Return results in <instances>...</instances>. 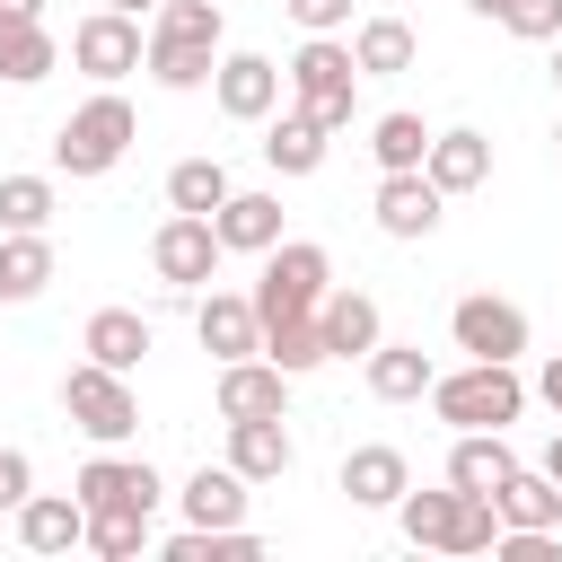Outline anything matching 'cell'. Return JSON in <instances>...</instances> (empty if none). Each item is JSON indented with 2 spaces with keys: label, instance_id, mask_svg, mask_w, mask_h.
Masks as SVG:
<instances>
[{
  "label": "cell",
  "instance_id": "7c38bea8",
  "mask_svg": "<svg viewBox=\"0 0 562 562\" xmlns=\"http://www.w3.org/2000/svg\"><path fill=\"white\" fill-rule=\"evenodd\" d=\"M439 202H448V193H439L422 167H395V176H378V202H369V211H378V228H386V237H404V246H413V237H430V228H439Z\"/></svg>",
  "mask_w": 562,
  "mask_h": 562
},
{
  "label": "cell",
  "instance_id": "f1b7e54d",
  "mask_svg": "<svg viewBox=\"0 0 562 562\" xmlns=\"http://www.w3.org/2000/svg\"><path fill=\"white\" fill-rule=\"evenodd\" d=\"M140 70H149L158 88L193 97V88H211V70H220V44H149V53H140Z\"/></svg>",
  "mask_w": 562,
  "mask_h": 562
},
{
  "label": "cell",
  "instance_id": "83f0119b",
  "mask_svg": "<svg viewBox=\"0 0 562 562\" xmlns=\"http://www.w3.org/2000/svg\"><path fill=\"white\" fill-rule=\"evenodd\" d=\"M53 61H61V44L44 18H0V79L35 88V79H53Z\"/></svg>",
  "mask_w": 562,
  "mask_h": 562
},
{
  "label": "cell",
  "instance_id": "9a60e30c",
  "mask_svg": "<svg viewBox=\"0 0 562 562\" xmlns=\"http://www.w3.org/2000/svg\"><path fill=\"white\" fill-rule=\"evenodd\" d=\"M246 501H255V483H246L237 465H193L184 492H176L184 527H246Z\"/></svg>",
  "mask_w": 562,
  "mask_h": 562
},
{
  "label": "cell",
  "instance_id": "1f68e13d",
  "mask_svg": "<svg viewBox=\"0 0 562 562\" xmlns=\"http://www.w3.org/2000/svg\"><path fill=\"white\" fill-rule=\"evenodd\" d=\"M246 553H263L255 527H176L167 536V562H246Z\"/></svg>",
  "mask_w": 562,
  "mask_h": 562
},
{
  "label": "cell",
  "instance_id": "7dc6e473",
  "mask_svg": "<svg viewBox=\"0 0 562 562\" xmlns=\"http://www.w3.org/2000/svg\"><path fill=\"white\" fill-rule=\"evenodd\" d=\"M553 88H562V35H553Z\"/></svg>",
  "mask_w": 562,
  "mask_h": 562
},
{
  "label": "cell",
  "instance_id": "f6af8a7d",
  "mask_svg": "<svg viewBox=\"0 0 562 562\" xmlns=\"http://www.w3.org/2000/svg\"><path fill=\"white\" fill-rule=\"evenodd\" d=\"M544 474H553V483H562V430H553V448H544Z\"/></svg>",
  "mask_w": 562,
  "mask_h": 562
},
{
  "label": "cell",
  "instance_id": "e575fe53",
  "mask_svg": "<svg viewBox=\"0 0 562 562\" xmlns=\"http://www.w3.org/2000/svg\"><path fill=\"white\" fill-rule=\"evenodd\" d=\"M422 149H430V123L422 114H378L369 123V158L395 176V167H422Z\"/></svg>",
  "mask_w": 562,
  "mask_h": 562
},
{
  "label": "cell",
  "instance_id": "44dd1931",
  "mask_svg": "<svg viewBox=\"0 0 562 562\" xmlns=\"http://www.w3.org/2000/svg\"><path fill=\"white\" fill-rule=\"evenodd\" d=\"M422 176L439 184V193H474L483 176H492V140L483 132H430V149H422Z\"/></svg>",
  "mask_w": 562,
  "mask_h": 562
},
{
  "label": "cell",
  "instance_id": "f35d334b",
  "mask_svg": "<svg viewBox=\"0 0 562 562\" xmlns=\"http://www.w3.org/2000/svg\"><path fill=\"white\" fill-rule=\"evenodd\" d=\"M501 26L518 44H553L562 35V0H501Z\"/></svg>",
  "mask_w": 562,
  "mask_h": 562
},
{
  "label": "cell",
  "instance_id": "ffe728a7",
  "mask_svg": "<svg viewBox=\"0 0 562 562\" xmlns=\"http://www.w3.org/2000/svg\"><path fill=\"white\" fill-rule=\"evenodd\" d=\"M518 474V448H509V430H457V448H448V483L457 492H501Z\"/></svg>",
  "mask_w": 562,
  "mask_h": 562
},
{
  "label": "cell",
  "instance_id": "d6a6232c",
  "mask_svg": "<svg viewBox=\"0 0 562 562\" xmlns=\"http://www.w3.org/2000/svg\"><path fill=\"white\" fill-rule=\"evenodd\" d=\"M448 518H457V483H448V492H413V483H404V501H395V527H404L422 553H439V544H448Z\"/></svg>",
  "mask_w": 562,
  "mask_h": 562
},
{
  "label": "cell",
  "instance_id": "d4e9b609",
  "mask_svg": "<svg viewBox=\"0 0 562 562\" xmlns=\"http://www.w3.org/2000/svg\"><path fill=\"white\" fill-rule=\"evenodd\" d=\"M53 290V237L44 228H0V299H44Z\"/></svg>",
  "mask_w": 562,
  "mask_h": 562
},
{
  "label": "cell",
  "instance_id": "6da1fadb",
  "mask_svg": "<svg viewBox=\"0 0 562 562\" xmlns=\"http://www.w3.org/2000/svg\"><path fill=\"white\" fill-rule=\"evenodd\" d=\"M430 413L448 430H509L527 413V378H518V360H465V369L430 378Z\"/></svg>",
  "mask_w": 562,
  "mask_h": 562
},
{
  "label": "cell",
  "instance_id": "603a6c76",
  "mask_svg": "<svg viewBox=\"0 0 562 562\" xmlns=\"http://www.w3.org/2000/svg\"><path fill=\"white\" fill-rule=\"evenodd\" d=\"M360 378H369V395H378V404H422L439 369H430V351H422V342H378V351L360 360Z\"/></svg>",
  "mask_w": 562,
  "mask_h": 562
},
{
  "label": "cell",
  "instance_id": "2e32d148",
  "mask_svg": "<svg viewBox=\"0 0 562 562\" xmlns=\"http://www.w3.org/2000/svg\"><path fill=\"white\" fill-rule=\"evenodd\" d=\"M18 544H26V553H79V544H88L79 492H26V501H18Z\"/></svg>",
  "mask_w": 562,
  "mask_h": 562
},
{
  "label": "cell",
  "instance_id": "ac0fdd59",
  "mask_svg": "<svg viewBox=\"0 0 562 562\" xmlns=\"http://www.w3.org/2000/svg\"><path fill=\"white\" fill-rule=\"evenodd\" d=\"M404 483H413V465H404V448H386V439H369V448L342 457V501H351V509H395Z\"/></svg>",
  "mask_w": 562,
  "mask_h": 562
},
{
  "label": "cell",
  "instance_id": "cb8c5ba5",
  "mask_svg": "<svg viewBox=\"0 0 562 562\" xmlns=\"http://www.w3.org/2000/svg\"><path fill=\"white\" fill-rule=\"evenodd\" d=\"M290 430H281V413H255V422H228V465L246 474V483H281L290 474Z\"/></svg>",
  "mask_w": 562,
  "mask_h": 562
},
{
  "label": "cell",
  "instance_id": "c3c4849f",
  "mask_svg": "<svg viewBox=\"0 0 562 562\" xmlns=\"http://www.w3.org/2000/svg\"><path fill=\"white\" fill-rule=\"evenodd\" d=\"M553 149H562V123H553Z\"/></svg>",
  "mask_w": 562,
  "mask_h": 562
},
{
  "label": "cell",
  "instance_id": "f546056e",
  "mask_svg": "<svg viewBox=\"0 0 562 562\" xmlns=\"http://www.w3.org/2000/svg\"><path fill=\"white\" fill-rule=\"evenodd\" d=\"M220 202H228V167L220 158H176L167 167V211H202L211 220Z\"/></svg>",
  "mask_w": 562,
  "mask_h": 562
},
{
  "label": "cell",
  "instance_id": "4dcf8cb0",
  "mask_svg": "<svg viewBox=\"0 0 562 562\" xmlns=\"http://www.w3.org/2000/svg\"><path fill=\"white\" fill-rule=\"evenodd\" d=\"M263 360H272L281 378H307V369H325L316 316H272V325H263Z\"/></svg>",
  "mask_w": 562,
  "mask_h": 562
},
{
  "label": "cell",
  "instance_id": "7a4b0ae2",
  "mask_svg": "<svg viewBox=\"0 0 562 562\" xmlns=\"http://www.w3.org/2000/svg\"><path fill=\"white\" fill-rule=\"evenodd\" d=\"M132 140H140V114H132L114 88H97L79 114H61V132H53V167H61V176H105V167H123Z\"/></svg>",
  "mask_w": 562,
  "mask_h": 562
},
{
  "label": "cell",
  "instance_id": "9c48e42d",
  "mask_svg": "<svg viewBox=\"0 0 562 562\" xmlns=\"http://www.w3.org/2000/svg\"><path fill=\"white\" fill-rule=\"evenodd\" d=\"M70 492H79V509H149V518H158V501H167L158 465H149V457H114V448H97Z\"/></svg>",
  "mask_w": 562,
  "mask_h": 562
},
{
  "label": "cell",
  "instance_id": "5bb4252c",
  "mask_svg": "<svg viewBox=\"0 0 562 562\" xmlns=\"http://www.w3.org/2000/svg\"><path fill=\"white\" fill-rule=\"evenodd\" d=\"M220 422H255V413H281L290 404V378L263 360V351H246V360H220Z\"/></svg>",
  "mask_w": 562,
  "mask_h": 562
},
{
  "label": "cell",
  "instance_id": "d6986e66",
  "mask_svg": "<svg viewBox=\"0 0 562 562\" xmlns=\"http://www.w3.org/2000/svg\"><path fill=\"white\" fill-rule=\"evenodd\" d=\"M211 228H220V255H263V246H281V193H237L228 184Z\"/></svg>",
  "mask_w": 562,
  "mask_h": 562
},
{
  "label": "cell",
  "instance_id": "8d00e7d4",
  "mask_svg": "<svg viewBox=\"0 0 562 562\" xmlns=\"http://www.w3.org/2000/svg\"><path fill=\"white\" fill-rule=\"evenodd\" d=\"M0 228H53V176H0Z\"/></svg>",
  "mask_w": 562,
  "mask_h": 562
},
{
  "label": "cell",
  "instance_id": "60d3db41",
  "mask_svg": "<svg viewBox=\"0 0 562 562\" xmlns=\"http://www.w3.org/2000/svg\"><path fill=\"white\" fill-rule=\"evenodd\" d=\"M26 492H35V457H26V448H0V509L18 518V501H26Z\"/></svg>",
  "mask_w": 562,
  "mask_h": 562
},
{
  "label": "cell",
  "instance_id": "5b68a950",
  "mask_svg": "<svg viewBox=\"0 0 562 562\" xmlns=\"http://www.w3.org/2000/svg\"><path fill=\"white\" fill-rule=\"evenodd\" d=\"M61 413H70V430L97 439V448H123V439L140 430V395H132V378L105 369V360H79V369L61 378Z\"/></svg>",
  "mask_w": 562,
  "mask_h": 562
},
{
  "label": "cell",
  "instance_id": "30bf717a",
  "mask_svg": "<svg viewBox=\"0 0 562 562\" xmlns=\"http://www.w3.org/2000/svg\"><path fill=\"white\" fill-rule=\"evenodd\" d=\"M316 342H325V360H369V351L386 342L378 299H369V290H325V299H316Z\"/></svg>",
  "mask_w": 562,
  "mask_h": 562
},
{
  "label": "cell",
  "instance_id": "4fadbf2b",
  "mask_svg": "<svg viewBox=\"0 0 562 562\" xmlns=\"http://www.w3.org/2000/svg\"><path fill=\"white\" fill-rule=\"evenodd\" d=\"M193 334H202L211 360H246V351H263V325H255V299H246V290H211V299H193Z\"/></svg>",
  "mask_w": 562,
  "mask_h": 562
},
{
  "label": "cell",
  "instance_id": "ee69618b",
  "mask_svg": "<svg viewBox=\"0 0 562 562\" xmlns=\"http://www.w3.org/2000/svg\"><path fill=\"white\" fill-rule=\"evenodd\" d=\"M105 9H123V18H149V9H158V0H105Z\"/></svg>",
  "mask_w": 562,
  "mask_h": 562
},
{
  "label": "cell",
  "instance_id": "d590c367",
  "mask_svg": "<svg viewBox=\"0 0 562 562\" xmlns=\"http://www.w3.org/2000/svg\"><path fill=\"white\" fill-rule=\"evenodd\" d=\"M140 544H149V509H88V553L132 562Z\"/></svg>",
  "mask_w": 562,
  "mask_h": 562
},
{
  "label": "cell",
  "instance_id": "277c9868",
  "mask_svg": "<svg viewBox=\"0 0 562 562\" xmlns=\"http://www.w3.org/2000/svg\"><path fill=\"white\" fill-rule=\"evenodd\" d=\"M325 290H334V255L316 237H281L263 246V281L246 299H255V325H272V316H316Z\"/></svg>",
  "mask_w": 562,
  "mask_h": 562
},
{
  "label": "cell",
  "instance_id": "3957f363",
  "mask_svg": "<svg viewBox=\"0 0 562 562\" xmlns=\"http://www.w3.org/2000/svg\"><path fill=\"white\" fill-rule=\"evenodd\" d=\"M281 88H290V105H307V114H316L325 132H342V123H351V88H360L351 35H307V44L290 53Z\"/></svg>",
  "mask_w": 562,
  "mask_h": 562
},
{
  "label": "cell",
  "instance_id": "8992f818",
  "mask_svg": "<svg viewBox=\"0 0 562 562\" xmlns=\"http://www.w3.org/2000/svg\"><path fill=\"white\" fill-rule=\"evenodd\" d=\"M140 53H149V35H140V18H123V9H88L79 26H70V61L97 79V88H114V79H132L140 70Z\"/></svg>",
  "mask_w": 562,
  "mask_h": 562
},
{
  "label": "cell",
  "instance_id": "7bdbcfd3",
  "mask_svg": "<svg viewBox=\"0 0 562 562\" xmlns=\"http://www.w3.org/2000/svg\"><path fill=\"white\" fill-rule=\"evenodd\" d=\"M0 18H44V0H0Z\"/></svg>",
  "mask_w": 562,
  "mask_h": 562
},
{
  "label": "cell",
  "instance_id": "ab89813d",
  "mask_svg": "<svg viewBox=\"0 0 562 562\" xmlns=\"http://www.w3.org/2000/svg\"><path fill=\"white\" fill-rule=\"evenodd\" d=\"M281 9H290L307 35H342V26H351V0H281Z\"/></svg>",
  "mask_w": 562,
  "mask_h": 562
},
{
  "label": "cell",
  "instance_id": "e0dca14e",
  "mask_svg": "<svg viewBox=\"0 0 562 562\" xmlns=\"http://www.w3.org/2000/svg\"><path fill=\"white\" fill-rule=\"evenodd\" d=\"M325 149H334V132H325L307 105L263 114V167H272V176H316V167H325Z\"/></svg>",
  "mask_w": 562,
  "mask_h": 562
},
{
  "label": "cell",
  "instance_id": "8fae6325",
  "mask_svg": "<svg viewBox=\"0 0 562 562\" xmlns=\"http://www.w3.org/2000/svg\"><path fill=\"white\" fill-rule=\"evenodd\" d=\"M211 97H220L228 123H263V114L281 105V61H263V53H220Z\"/></svg>",
  "mask_w": 562,
  "mask_h": 562
},
{
  "label": "cell",
  "instance_id": "484cf974",
  "mask_svg": "<svg viewBox=\"0 0 562 562\" xmlns=\"http://www.w3.org/2000/svg\"><path fill=\"white\" fill-rule=\"evenodd\" d=\"M351 61H360V79H395V70L422 61V35L404 18H360L351 26Z\"/></svg>",
  "mask_w": 562,
  "mask_h": 562
},
{
  "label": "cell",
  "instance_id": "7402d4cb",
  "mask_svg": "<svg viewBox=\"0 0 562 562\" xmlns=\"http://www.w3.org/2000/svg\"><path fill=\"white\" fill-rule=\"evenodd\" d=\"M79 351H88V360H105V369H123V378H132V369H140V360H149V316H140V307H97V316H88V325H79Z\"/></svg>",
  "mask_w": 562,
  "mask_h": 562
},
{
  "label": "cell",
  "instance_id": "74e56055",
  "mask_svg": "<svg viewBox=\"0 0 562 562\" xmlns=\"http://www.w3.org/2000/svg\"><path fill=\"white\" fill-rule=\"evenodd\" d=\"M492 536H501V509L483 492H457V518H448V544L439 553H492Z\"/></svg>",
  "mask_w": 562,
  "mask_h": 562
},
{
  "label": "cell",
  "instance_id": "4316f807",
  "mask_svg": "<svg viewBox=\"0 0 562 562\" xmlns=\"http://www.w3.org/2000/svg\"><path fill=\"white\" fill-rule=\"evenodd\" d=\"M492 509H501V527H562V483H553L544 465H518V474L492 492Z\"/></svg>",
  "mask_w": 562,
  "mask_h": 562
},
{
  "label": "cell",
  "instance_id": "ba28073f",
  "mask_svg": "<svg viewBox=\"0 0 562 562\" xmlns=\"http://www.w3.org/2000/svg\"><path fill=\"white\" fill-rule=\"evenodd\" d=\"M149 272H158L167 290H202V281L220 272V228H211L202 211H167L158 237H149Z\"/></svg>",
  "mask_w": 562,
  "mask_h": 562
},
{
  "label": "cell",
  "instance_id": "52a82bcc",
  "mask_svg": "<svg viewBox=\"0 0 562 562\" xmlns=\"http://www.w3.org/2000/svg\"><path fill=\"white\" fill-rule=\"evenodd\" d=\"M448 342L465 360H518L527 351V307L518 299H492V290H465L448 307Z\"/></svg>",
  "mask_w": 562,
  "mask_h": 562
},
{
  "label": "cell",
  "instance_id": "b9f144b4",
  "mask_svg": "<svg viewBox=\"0 0 562 562\" xmlns=\"http://www.w3.org/2000/svg\"><path fill=\"white\" fill-rule=\"evenodd\" d=\"M536 395H544V404H553V413H562V351H553V360H544V369H536Z\"/></svg>",
  "mask_w": 562,
  "mask_h": 562
},
{
  "label": "cell",
  "instance_id": "bcb514c9",
  "mask_svg": "<svg viewBox=\"0 0 562 562\" xmlns=\"http://www.w3.org/2000/svg\"><path fill=\"white\" fill-rule=\"evenodd\" d=\"M465 9H474V18H501V0H465Z\"/></svg>",
  "mask_w": 562,
  "mask_h": 562
},
{
  "label": "cell",
  "instance_id": "836d02e7",
  "mask_svg": "<svg viewBox=\"0 0 562 562\" xmlns=\"http://www.w3.org/2000/svg\"><path fill=\"white\" fill-rule=\"evenodd\" d=\"M149 44H220V0H158Z\"/></svg>",
  "mask_w": 562,
  "mask_h": 562
}]
</instances>
